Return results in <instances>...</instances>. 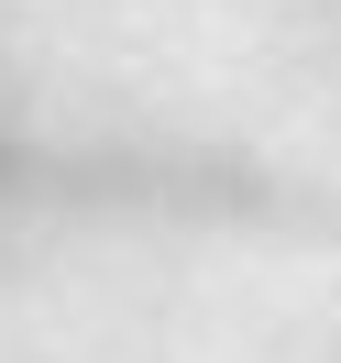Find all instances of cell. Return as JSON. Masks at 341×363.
<instances>
[{
    "label": "cell",
    "instance_id": "6da1fadb",
    "mask_svg": "<svg viewBox=\"0 0 341 363\" xmlns=\"http://www.w3.org/2000/svg\"><path fill=\"white\" fill-rule=\"evenodd\" d=\"M0 199H67V209H209L253 199V177L209 155H133V143H33L0 121Z\"/></svg>",
    "mask_w": 341,
    "mask_h": 363
}]
</instances>
